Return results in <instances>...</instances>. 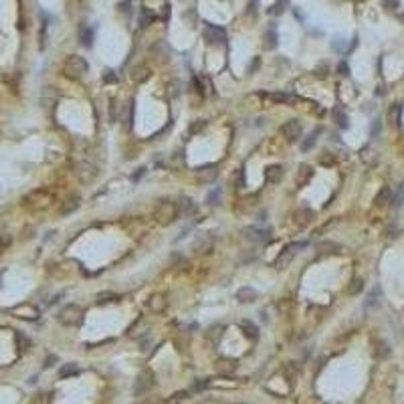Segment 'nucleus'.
I'll use <instances>...</instances> for the list:
<instances>
[{
	"label": "nucleus",
	"instance_id": "obj_1",
	"mask_svg": "<svg viewBox=\"0 0 404 404\" xmlns=\"http://www.w3.org/2000/svg\"><path fill=\"white\" fill-rule=\"evenodd\" d=\"M53 200H55V196H53L49 190L38 188V190H33V192H29L22 198V204L26 208H31V210H45V208H49L53 204Z\"/></svg>",
	"mask_w": 404,
	"mask_h": 404
},
{
	"label": "nucleus",
	"instance_id": "obj_2",
	"mask_svg": "<svg viewBox=\"0 0 404 404\" xmlns=\"http://www.w3.org/2000/svg\"><path fill=\"white\" fill-rule=\"evenodd\" d=\"M87 71H89V63L83 57H79V55L67 57L65 63H63V75L69 77V79H75L77 81L81 77H85Z\"/></svg>",
	"mask_w": 404,
	"mask_h": 404
},
{
	"label": "nucleus",
	"instance_id": "obj_3",
	"mask_svg": "<svg viewBox=\"0 0 404 404\" xmlns=\"http://www.w3.org/2000/svg\"><path fill=\"white\" fill-rule=\"evenodd\" d=\"M154 219L158 224H172L174 220L178 219V210H176V202L170 200H160L156 208H154Z\"/></svg>",
	"mask_w": 404,
	"mask_h": 404
},
{
	"label": "nucleus",
	"instance_id": "obj_4",
	"mask_svg": "<svg viewBox=\"0 0 404 404\" xmlns=\"http://www.w3.org/2000/svg\"><path fill=\"white\" fill-rule=\"evenodd\" d=\"M83 307H79L77 303H69L61 307V312L57 313V319L63 323V326H79L81 321H83Z\"/></svg>",
	"mask_w": 404,
	"mask_h": 404
},
{
	"label": "nucleus",
	"instance_id": "obj_5",
	"mask_svg": "<svg viewBox=\"0 0 404 404\" xmlns=\"http://www.w3.org/2000/svg\"><path fill=\"white\" fill-rule=\"evenodd\" d=\"M154 384H156L154 372L152 370H142L136 376V380H133V394H136V396H146L154 388Z\"/></svg>",
	"mask_w": 404,
	"mask_h": 404
},
{
	"label": "nucleus",
	"instance_id": "obj_6",
	"mask_svg": "<svg viewBox=\"0 0 404 404\" xmlns=\"http://www.w3.org/2000/svg\"><path fill=\"white\" fill-rule=\"evenodd\" d=\"M305 247H307V242H305V240L291 242V245H287L285 249H283V251L279 253V257L275 259V267H277V269H287V267H289V263L293 261L295 255H297L301 249H305Z\"/></svg>",
	"mask_w": 404,
	"mask_h": 404
},
{
	"label": "nucleus",
	"instance_id": "obj_7",
	"mask_svg": "<svg viewBox=\"0 0 404 404\" xmlns=\"http://www.w3.org/2000/svg\"><path fill=\"white\" fill-rule=\"evenodd\" d=\"M192 253L198 255V257H204V255H208L212 249H214V237L210 233H198L192 240Z\"/></svg>",
	"mask_w": 404,
	"mask_h": 404
},
{
	"label": "nucleus",
	"instance_id": "obj_8",
	"mask_svg": "<svg viewBox=\"0 0 404 404\" xmlns=\"http://www.w3.org/2000/svg\"><path fill=\"white\" fill-rule=\"evenodd\" d=\"M301 131H303V128H301L299 119H289V121H285V124L281 126V136L285 138L287 142H297L301 138Z\"/></svg>",
	"mask_w": 404,
	"mask_h": 404
},
{
	"label": "nucleus",
	"instance_id": "obj_9",
	"mask_svg": "<svg viewBox=\"0 0 404 404\" xmlns=\"http://www.w3.org/2000/svg\"><path fill=\"white\" fill-rule=\"evenodd\" d=\"M202 35H204L206 43H210V45H224L226 43V33L220 29V26L206 24L204 31H202Z\"/></svg>",
	"mask_w": 404,
	"mask_h": 404
},
{
	"label": "nucleus",
	"instance_id": "obj_10",
	"mask_svg": "<svg viewBox=\"0 0 404 404\" xmlns=\"http://www.w3.org/2000/svg\"><path fill=\"white\" fill-rule=\"evenodd\" d=\"M77 176H79L81 182L89 184V182L95 180V176H97V166H95V164H91L89 160L79 162V166H77Z\"/></svg>",
	"mask_w": 404,
	"mask_h": 404
},
{
	"label": "nucleus",
	"instance_id": "obj_11",
	"mask_svg": "<svg viewBox=\"0 0 404 404\" xmlns=\"http://www.w3.org/2000/svg\"><path fill=\"white\" fill-rule=\"evenodd\" d=\"M219 178V166L217 164H204L196 168V180L202 184H210Z\"/></svg>",
	"mask_w": 404,
	"mask_h": 404
},
{
	"label": "nucleus",
	"instance_id": "obj_12",
	"mask_svg": "<svg viewBox=\"0 0 404 404\" xmlns=\"http://www.w3.org/2000/svg\"><path fill=\"white\" fill-rule=\"evenodd\" d=\"M269 235H271V231H263V228H257V226H247V228H242V237H245L247 240L251 242H267L269 240Z\"/></svg>",
	"mask_w": 404,
	"mask_h": 404
},
{
	"label": "nucleus",
	"instance_id": "obj_13",
	"mask_svg": "<svg viewBox=\"0 0 404 404\" xmlns=\"http://www.w3.org/2000/svg\"><path fill=\"white\" fill-rule=\"evenodd\" d=\"M176 210H178V217H190V214L196 212V202L190 198V196H180L178 202H176Z\"/></svg>",
	"mask_w": 404,
	"mask_h": 404
},
{
	"label": "nucleus",
	"instance_id": "obj_14",
	"mask_svg": "<svg viewBox=\"0 0 404 404\" xmlns=\"http://www.w3.org/2000/svg\"><path fill=\"white\" fill-rule=\"evenodd\" d=\"M10 313H15L20 319H37L38 317V309L35 305H31V303H22V305L12 307Z\"/></svg>",
	"mask_w": 404,
	"mask_h": 404
},
{
	"label": "nucleus",
	"instance_id": "obj_15",
	"mask_svg": "<svg viewBox=\"0 0 404 404\" xmlns=\"http://www.w3.org/2000/svg\"><path fill=\"white\" fill-rule=\"evenodd\" d=\"M313 168L309 166V164H301L299 166V170H297V174H295V184H297L299 188H303V186H307L309 182H312V178H313Z\"/></svg>",
	"mask_w": 404,
	"mask_h": 404
},
{
	"label": "nucleus",
	"instance_id": "obj_16",
	"mask_svg": "<svg viewBox=\"0 0 404 404\" xmlns=\"http://www.w3.org/2000/svg\"><path fill=\"white\" fill-rule=\"evenodd\" d=\"M146 305H147V309H150L152 313H162L166 309V297L162 293H154V295L147 297Z\"/></svg>",
	"mask_w": 404,
	"mask_h": 404
},
{
	"label": "nucleus",
	"instance_id": "obj_17",
	"mask_svg": "<svg viewBox=\"0 0 404 404\" xmlns=\"http://www.w3.org/2000/svg\"><path fill=\"white\" fill-rule=\"evenodd\" d=\"M313 219H315V210H313V208H309V206H299L297 210H295V222H297L299 226H307Z\"/></svg>",
	"mask_w": 404,
	"mask_h": 404
},
{
	"label": "nucleus",
	"instance_id": "obj_18",
	"mask_svg": "<svg viewBox=\"0 0 404 404\" xmlns=\"http://www.w3.org/2000/svg\"><path fill=\"white\" fill-rule=\"evenodd\" d=\"M150 75H152V71H150L147 65H136L129 73V79L133 81V83H146V81L150 79Z\"/></svg>",
	"mask_w": 404,
	"mask_h": 404
},
{
	"label": "nucleus",
	"instance_id": "obj_19",
	"mask_svg": "<svg viewBox=\"0 0 404 404\" xmlns=\"http://www.w3.org/2000/svg\"><path fill=\"white\" fill-rule=\"evenodd\" d=\"M57 99H59V91L55 87H51V85L43 87V93H40V103H43V107L49 110V107L57 103Z\"/></svg>",
	"mask_w": 404,
	"mask_h": 404
},
{
	"label": "nucleus",
	"instance_id": "obj_20",
	"mask_svg": "<svg viewBox=\"0 0 404 404\" xmlns=\"http://www.w3.org/2000/svg\"><path fill=\"white\" fill-rule=\"evenodd\" d=\"M315 251H317V255H338L342 251V247L333 240H319L315 245Z\"/></svg>",
	"mask_w": 404,
	"mask_h": 404
},
{
	"label": "nucleus",
	"instance_id": "obj_21",
	"mask_svg": "<svg viewBox=\"0 0 404 404\" xmlns=\"http://www.w3.org/2000/svg\"><path fill=\"white\" fill-rule=\"evenodd\" d=\"M79 206H81V196H79V194H71L69 198H67V200L63 202V206L59 208V214H63V217H67V214L75 212Z\"/></svg>",
	"mask_w": 404,
	"mask_h": 404
},
{
	"label": "nucleus",
	"instance_id": "obj_22",
	"mask_svg": "<svg viewBox=\"0 0 404 404\" xmlns=\"http://www.w3.org/2000/svg\"><path fill=\"white\" fill-rule=\"evenodd\" d=\"M283 166H279V164H273V166H269L267 170H265V180L269 182V184H279L281 180H283Z\"/></svg>",
	"mask_w": 404,
	"mask_h": 404
},
{
	"label": "nucleus",
	"instance_id": "obj_23",
	"mask_svg": "<svg viewBox=\"0 0 404 404\" xmlns=\"http://www.w3.org/2000/svg\"><path fill=\"white\" fill-rule=\"evenodd\" d=\"M237 301L239 303H253V301H257V297H259V293L255 291L253 287H240L239 291H237Z\"/></svg>",
	"mask_w": 404,
	"mask_h": 404
},
{
	"label": "nucleus",
	"instance_id": "obj_24",
	"mask_svg": "<svg viewBox=\"0 0 404 404\" xmlns=\"http://www.w3.org/2000/svg\"><path fill=\"white\" fill-rule=\"evenodd\" d=\"M390 202H392V190H390L388 186H382L378 190V194H376V198H374V204L378 208H384V206L390 204Z\"/></svg>",
	"mask_w": 404,
	"mask_h": 404
},
{
	"label": "nucleus",
	"instance_id": "obj_25",
	"mask_svg": "<svg viewBox=\"0 0 404 404\" xmlns=\"http://www.w3.org/2000/svg\"><path fill=\"white\" fill-rule=\"evenodd\" d=\"M277 40H279L277 31L273 29V26H269V29L263 33V49L265 51H273L277 47Z\"/></svg>",
	"mask_w": 404,
	"mask_h": 404
},
{
	"label": "nucleus",
	"instance_id": "obj_26",
	"mask_svg": "<svg viewBox=\"0 0 404 404\" xmlns=\"http://www.w3.org/2000/svg\"><path fill=\"white\" fill-rule=\"evenodd\" d=\"M331 119L335 121V126L342 128V129L349 128V117H348V113L342 110V107H333V110H331Z\"/></svg>",
	"mask_w": 404,
	"mask_h": 404
},
{
	"label": "nucleus",
	"instance_id": "obj_27",
	"mask_svg": "<svg viewBox=\"0 0 404 404\" xmlns=\"http://www.w3.org/2000/svg\"><path fill=\"white\" fill-rule=\"evenodd\" d=\"M360 158H362V162L364 164H368V166H374L376 162H378V152L374 150V147H370V146H366V147H362L360 150Z\"/></svg>",
	"mask_w": 404,
	"mask_h": 404
},
{
	"label": "nucleus",
	"instance_id": "obj_28",
	"mask_svg": "<svg viewBox=\"0 0 404 404\" xmlns=\"http://www.w3.org/2000/svg\"><path fill=\"white\" fill-rule=\"evenodd\" d=\"M374 356L378 360H386L390 356V346L384 340H374Z\"/></svg>",
	"mask_w": 404,
	"mask_h": 404
},
{
	"label": "nucleus",
	"instance_id": "obj_29",
	"mask_svg": "<svg viewBox=\"0 0 404 404\" xmlns=\"http://www.w3.org/2000/svg\"><path fill=\"white\" fill-rule=\"evenodd\" d=\"M319 133H321V128H315L307 138H303V142H301V146H299V147H301V152H309V150H312V147L315 146V142H317V136H319Z\"/></svg>",
	"mask_w": 404,
	"mask_h": 404
},
{
	"label": "nucleus",
	"instance_id": "obj_30",
	"mask_svg": "<svg viewBox=\"0 0 404 404\" xmlns=\"http://www.w3.org/2000/svg\"><path fill=\"white\" fill-rule=\"evenodd\" d=\"M378 303H380V287H374L368 293L366 301H364V309H374V307H378Z\"/></svg>",
	"mask_w": 404,
	"mask_h": 404
},
{
	"label": "nucleus",
	"instance_id": "obj_31",
	"mask_svg": "<svg viewBox=\"0 0 404 404\" xmlns=\"http://www.w3.org/2000/svg\"><path fill=\"white\" fill-rule=\"evenodd\" d=\"M237 360H220V362H217V372H220V374H233L235 370H237Z\"/></svg>",
	"mask_w": 404,
	"mask_h": 404
},
{
	"label": "nucleus",
	"instance_id": "obj_32",
	"mask_svg": "<svg viewBox=\"0 0 404 404\" xmlns=\"http://www.w3.org/2000/svg\"><path fill=\"white\" fill-rule=\"evenodd\" d=\"M79 43L83 45V47H91L93 45V31L89 29V26H81V31H79Z\"/></svg>",
	"mask_w": 404,
	"mask_h": 404
},
{
	"label": "nucleus",
	"instance_id": "obj_33",
	"mask_svg": "<svg viewBox=\"0 0 404 404\" xmlns=\"http://www.w3.org/2000/svg\"><path fill=\"white\" fill-rule=\"evenodd\" d=\"M400 113H402V105L400 103H394L392 107H390V111H388V119H390V124L392 126H400Z\"/></svg>",
	"mask_w": 404,
	"mask_h": 404
},
{
	"label": "nucleus",
	"instance_id": "obj_34",
	"mask_svg": "<svg viewBox=\"0 0 404 404\" xmlns=\"http://www.w3.org/2000/svg\"><path fill=\"white\" fill-rule=\"evenodd\" d=\"M364 291V279L362 277H354L348 285V295H360Z\"/></svg>",
	"mask_w": 404,
	"mask_h": 404
},
{
	"label": "nucleus",
	"instance_id": "obj_35",
	"mask_svg": "<svg viewBox=\"0 0 404 404\" xmlns=\"http://www.w3.org/2000/svg\"><path fill=\"white\" fill-rule=\"evenodd\" d=\"M119 297L115 293H111V291H101V293H97V305H105V303H113V301H117Z\"/></svg>",
	"mask_w": 404,
	"mask_h": 404
},
{
	"label": "nucleus",
	"instance_id": "obj_36",
	"mask_svg": "<svg viewBox=\"0 0 404 404\" xmlns=\"http://www.w3.org/2000/svg\"><path fill=\"white\" fill-rule=\"evenodd\" d=\"M242 330H245V335H249L251 340L259 338V330H257V326H255L253 321H242Z\"/></svg>",
	"mask_w": 404,
	"mask_h": 404
},
{
	"label": "nucleus",
	"instance_id": "obj_37",
	"mask_svg": "<svg viewBox=\"0 0 404 404\" xmlns=\"http://www.w3.org/2000/svg\"><path fill=\"white\" fill-rule=\"evenodd\" d=\"M75 374H79V366H77V364H65V366L61 368V372H59L61 378H67V376H75Z\"/></svg>",
	"mask_w": 404,
	"mask_h": 404
},
{
	"label": "nucleus",
	"instance_id": "obj_38",
	"mask_svg": "<svg viewBox=\"0 0 404 404\" xmlns=\"http://www.w3.org/2000/svg\"><path fill=\"white\" fill-rule=\"evenodd\" d=\"M220 194H222L220 188H217V190H210L208 196H206V202H208V204H220Z\"/></svg>",
	"mask_w": 404,
	"mask_h": 404
},
{
	"label": "nucleus",
	"instance_id": "obj_39",
	"mask_svg": "<svg viewBox=\"0 0 404 404\" xmlns=\"http://www.w3.org/2000/svg\"><path fill=\"white\" fill-rule=\"evenodd\" d=\"M271 101H275V103H289V101H293V97H289V95H285V93H271V95H267Z\"/></svg>",
	"mask_w": 404,
	"mask_h": 404
},
{
	"label": "nucleus",
	"instance_id": "obj_40",
	"mask_svg": "<svg viewBox=\"0 0 404 404\" xmlns=\"http://www.w3.org/2000/svg\"><path fill=\"white\" fill-rule=\"evenodd\" d=\"M277 309H279V313H289L293 309V301L291 299H279Z\"/></svg>",
	"mask_w": 404,
	"mask_h": 404
},
{
	"label": "nucleus",
	"instance_id": "obj_41",
	"mask_svg": "<svg viewBox=\"0 0 404 404\" xmlns=\"http://www.w3.org/2000/svg\"><path fill=\"white\" fill-rule=\"evenodd\" d=\"M285 374H287V382L291 386L297 384V372H293V364H287V366H285Z\"/></svg>",
	"mask_w": 404,
	"mask_h": 404
},
{
	"label": "nucleus",
	"instance_id": "obj_42",
	"mask_svg": "<svg viewBox=\"0 0 404 404\" xmlns=\"http://www.w3.org/2000/svg\"><path fill=\"white\" fill-rule=\"evenodd\" d=\"M170 263H172V267H176V269L186 267V259L182 257V255H178V253H174V255H172V257H170Z\"/></svg>",
	"mask_w": 404,
	"mask_h": 404
},
{
	"label": "nucleus",
	"instance_id": "obj_43",
	"mask_svg": "<svg viewBox=\"0 0 404 404\" xmlns=\"http://www.w3.org/2000/svg\"><path fill=\"white\" fill-rule=\"evenodd\" d=\"M319 164H321V166H333V164H335V158H333L330 152H323V154L319 156Z\"/></svg>",
	"mask_w": 404,
	"mask_h": 404
},
{
	"label": "nucleus",
	"instance_id": "obj_44",
	"mask_svg": "<svg viewBox=\"0 0 404 404\" xmlns=\"http://www.w3.org/2000/svg\"><path fill=\"white\" fill-rule=\"evenodd\" d=\"M17 342H18V346H20L22 352H26V349L31 348V340L26 338V335H22V333H17Z\"/></svg>",
	"mask_w": 404,
	"mask_h": 404
},
{
	"label": "nucleus",
	"instance_id": "obj_45",
	"mask_svg": "<svg viewBox=\"0 0 404 404\" xmlns=\"http://www.w3.org/2000/svg\"><path fill=\"white\" fill-rule=\"evenodd\" d=\"M382 6L386 8V10H398L400 8V0H382Z\"/></svg>",
	"mask_w": 404,
	"mask_h": 404
},
{
	"label": "nucleus",
	"instance_id": "obj_46",
	"mask_svg": "<svg viewBox=\"0 0 404 404\" xmlns=\"http://www.w3.org/2000/svg\"><path fill=\"white\" fill-rule=\"evenodd\" d=\"M204 126H206V121H204V119H196V121H192V124H190V131H192V133L202 131V129H204Z\"/></svg>",
	"mask_w": 404,
	"mask_h": 404
},
{
	"label": "nucleus",
	"instance_id": "obj_47",
	"mask_svg": "<svg viewBox=\"0 0 404 404\" xmlns=\"http://www.w3.org/2000/svg\"><path fill=\"white\" fill-rule=\"evenodd\" d=\"M103 81H105V83H117L119 77L110 69V71H105V73H103Z\"/></svg>",
	"mask_w": 404,
	"mask_h": 404
},
{
	"label": "nucleus",
	"instance_id": "obj_48",
	"mask_svg": "<svg viewBox=\"0 0 404 404\" xmlns=\"http://www.w3.org/2000/svg\"><path fill=\"white\" fill-rule=\"evenodd\" d=\"M285 6H287V0H279V2L271 8V12H273V15H281V12L285 10Z\"/></svg>",
	"mask_w": 404,
	"mask_h": 404
},
{
	"label": "nucleus",
	"instance_id": "obj_49",
	"mask_svg": "<svg viewBox=\"0 0 404 404\" xmlns=\"http://www.w3.org/2000/svg\"><path fill=\"white\" fill-rule=\"evenodd\" d=\"M152 20H154V17H152V15H147V10H142V18H140V24H142V26H147V24H150Z\"/></svg>",
	"mask_w": 404,
	"mask_h": 404
},
{
	"label": "nucleus",
	"instance_id": "obj_50",
	"mask_svg": "<svg viewBox=\"0 0 404 404\" xmlns=\"http://www.w3.org/2000/svg\"><path fill=\"white\" fill-rule=\"evenodd\" d=\"M237 188H245V172L237 170Z\"/></svg>",
	"mask_w": 404,
	"mask_h": 404
},
{
	"label": "nucleus",
	"instance_id": "obj_51",
	"mask_svg": "<svg viewBox=\"0 0 404 404\" xmlns=\"http://www.w3.org/2000/svg\"><path fill=\"white\" fill-rule=\"evenodd\" d=\"M110 119H111V121H117V105H115L113 99H111V103H110Z\"/></svg>",
	"mask_w": 404,
	"mask_h": 404
},
{
	"label": "nucleus",
	"instance_id": "obj_52",
	"mask_svg": "<svg viewBox=\"0 0 404 404\" xmlns=\"http://www.w3.org/2000/svg\"><path fill=\"white\" fill-rule=\"evenodd\" d=\"M338 73H340V75H344V77H348V75H349V67H348V63H346V61H342V63L338 65Z\"/></svg>",
	"mask_w": 404,
	"mask_h": 404
},
{
	"label": "nucleus",
	"instance_id": "obj_53",
	"mask_svg": "<svg viewBox=\"0 0 404 404\" xmlns=\"http://www.w3.org/2000/svg\"><path fill=\"white\" fill-rule=\"evenodd\" d=\"M129 8H131V2H128V0H126V2H119V4H117V10H119V12H124V15H128Z\"/></svg>",
	"mask_w": 404,
	"mask_h": 404
},
{
	"label": "nucleus",
	"instance_id": "obj_54",
	"mask_svg": "<svg viewBox=\"0 0 404 404\" xmlns=\"http://www.w3.org/2000/svg\"><path fill=\"white\" fill-rule=\"evenodd\" d=\"M47 400H49L47 394H38V396L33 400V404H47Z\"/></svg>",
	"mask_w": 404,
	"mask_h": 404
},
{
	"label": "nucleus",
	"instance_id": "obj_55",
	"mask_svg": "<svg viewBox=\"0 0 404 404\" xmlns=\"http://www.w3.org/2000/svg\"><path fill=\"white\" fill-rule=\"evenodd\" d=\"M144 174H146V168H140L138 174H131V182H138V180L144 176Z\"/></svg>",
	"mask_w": 404,
	"mask_h": 404
},
{
	"label": "nucleus",
	"instance_id": "obj_56",
	"mask_svg": "<svg viewBox=\"0 0 404 404\" xmlns=\"http://www.w3.org/2000/svg\"><path fill=\"white\" fill-rule=\"evenodd\" d=\"M378 133H380V121L376 119L374 124H372V136H378Z\"/></svg>",
	"mask_w": 404,
	"mask_h": 404
},
{
	"label": "nucleus",
	"instance_id": "obj_57",
	"mask_svg": "<svg viewBox=\"0 0 404 404\" xmlns=\"http://www.w3.org/2000/svg\"><path fill=\"white\" fill-rule=\"evenodd\" d=\"M402 200H404V182H402V188H400V192H398V196H396V206L402 204Z\"/></svg>",
	"mask_w": 404,
	"mask_h": 404
},
{
	"label": "nucleus",
	"instance_id": "obj_58",
	"mask_svg": "<svg viewBox=\"0 0 404 404\" xmlns=\"http://www.w3.org/2000/svg\"><path fill=\"white\" fill-rule=\"evenodd\" d=\"M198 404H222L220 400H214V398H210V400H200Z\"/></svg>",
	"mask_w": 404,
	"mask_h": 404
},
{
	"label": "nucleus",
	"instance_id": "obj_59",
	"mask_svg": "<svg viewBox=\"0 0 404 404\" xmlns=\"http://www.w3.org/2000/svg\"><path fill=\"white\" fill-rule=\"evenodd\" d=\"M257 67H259V59H255V61H253V65H251V73L257 71Z\"/></svg>",
	"mask_w": 404,
	"mask_h": 404
},
{
	"label": "nucleus",
	"instance_id": "obj_60",
	"mask_svg": "<svg viewBox=\"0 0 404 404\" xmlns=\"http://www.w3.org/2000/svg\"><path fill=\"white\" fill-rule=\"evenodd\" d=\"M400 20H402V22H404V12H402V15H400Z\"/></svg>",
	"mask_w": 404,
	"mask_h": 404
},
{
	"label": "nucleus",
	"instance_id": "obj_61",
	"mask_svg": "<svg viewBox=\"0 0 404 404\" xmlns=\"http://www.w3.org/2000/svg\"><path fill=\"white\" fill-rule=\"evenodd\" d=\"M133 404H142V402H133Z\"/></svg>",
	"mask_w": 404,
	"mask_h": 404
}]
</instances>
